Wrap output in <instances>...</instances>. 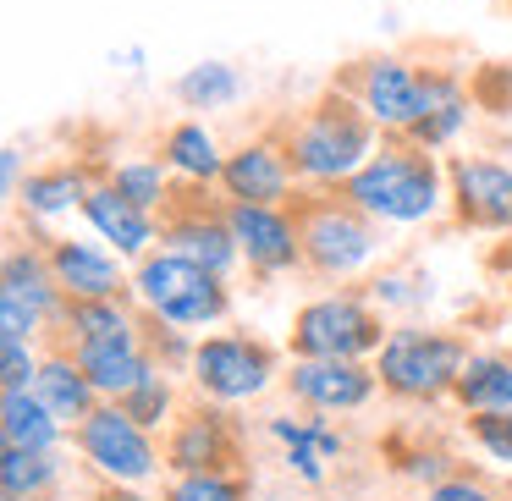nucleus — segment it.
I'll use <instances>...</instances> for the list:
<instances>
[{
  "label": "nucleus",
  "instance_id": "nucleus-1",
  "mask_svg": "<svg viewBox=\"0 0 512 501\" xmlns=\"http://www.w3.org/2000/svg\"><path fill=\"white\" fill-rule=\"evenodd\" d=\"M342 193L358 210L375 215L380 226H419V221H430V215H441L446 171H441V160H435V149L391 133L386 144L342 182Z\"/></svg>",
  "mask_w": 512,
  "mask_h": 501
},
{
  "label": "nucleus",
  "instance_id": "nucleus-2",
  "mask_svg": "<svg viewBox=\"0 0 512 501\" xmlns=\"http://www.w3.org/2000/svg\"><path fill=\"white\" fill-rule=\"evenodd\" d=\"M287 155L292 171L314 188H342L358 166L380 149V127L369 122V111L347 89H331L287 127Z\"/></svg>",
  "mask_w": 512,
  "mask_h": 501
},
{
  "label": "nucleus",
  "instance_id": "nucleus-3",
  "mask_svg": "<svg viewBox=\"0 0 512 501\" xmlns=\"http://www.w3.org/2000/svg\"><path fill=\"white\" fill-rule=\"evenodd\" d=\"M292 221H298L303 265L314 276H353L380 254V221L358 210L342 188H309L287 199Z\"/></svg>",
  "mask_w": 512,
  "mask_h": 501
},
{
  "label": "nucleus",
  "instance_id": "nucleus-4",
  "mask_svg": "<svg viewBox=\"0 0 512 501\" xmlns=\"http://www.w3.org/2000/svg\"><path fill=\"white\" fill-rule=\"evenodd\" d=\"M133 298L144 314L166 325H182V331H204V325H221L232 314V292H226V276L193 265L177 248H160V254H144L133 265Z\"/></svg>",
  "mask_w": 512,
  "mask_h": 501
},
{
  "label": "nucleus",
  "instance_id": "nucleus-5",
  "mask_svg": "<svg viewBox=\"0 0 512 501\" xmlns=\"http://www.w3.org/2000/svg\"><path fill=\"white\" fill-rule=\"evenodd\" d=\"M468 342L452 331H424V325H402V331L386 336V347L375 353V375L380 391L402 402H441L452 397L457 375L468 364Z\"/></svg>",
  "mask_w": 512,
  "mask_h": 501
},
{
  "label": "nucleus",
  "instance_id": "nucleus-6",
  "mask_svg": "<svg viewBox=\"0 0 512 501\" xmlns=\"http://www.w3.org/2000/svg\"><path fill=\"white\" fill-rule=\"evenodd\" d=\"M386 320H380V303L364 292H331V298H314L292 314L287 347L292 358H375L386 347Z\"/></svg>",
  "mask_w": 512,
  "mask_h": 501
},
{
  "label": "nucleus",
  "instance_id": "nucleus-7",
  "mask_svg": "<svg viewBox=\"0 0 512 501\" xmlns=\"http://www.w3.org/2000/svg\"><path fill=\"white\" fill-rule=\"evenodd\" d=\"M72 441H78L83 463H94L111 485H149V479L166 468V452L155 446V430H144L116 397H105L100 408L72 430Z\"/></svg>",
  "mask_w": 512,
  "mask_h": 501
},
{
  "label": "nucleus",
  "instance_id": "nucleus-8",
  "mask_svg": "<svg viewBox=\"0 0 512 501\" xmlns=\"http://www.w3.org/2000/svg\"><path fill=\"white\" fill-rule=\"evenodd\" d=\"M199 397L210 402H254L270 391L276 380V347L259 342V336H243V331H221V336H204L193 347V364H188Z\"/></svg>",
  "mask_w": 512,
  "mask_h": 501
},
{
  "label": "nucleus",
  "instance_id": "nucleus-9",
  "mask_svg": "<svg viewBox=\"0 0 512 501\" xmlns=\"http://www.w3.org/2000/svg\"><path fill=\"white\" fill-rule=\"evenodd\" d=\"M193 188H199V182H188V193L171 188L166 210H160V248H177L193 265L215 270V276H232V270L243 265L232 221H226V210H204V199H193Z\"/></svg>",
  "mask_w": 512,
  "mask_h": 501
},
{
  "label": "nucleus",
  "instance_id": "nucleus-10",
  "mask_svg": "<svg viewBox=\"0 0 512 501\" xmlns=\"http://www.w3.org/2000/svg\"><path fill=\"white\" fill-rule=\"evenodd\" d=\"M446 204L463 232H512V166L457 155L446 166Z\"/></svg>",
  "mask_w": 512,
  "mask_h": 501
},
{
  "label": "nucleus",
  "instance_id": "nucleus-11",
  "mask_svg": "<svg viewBox=\"0 0 512 501\" xmlns=\"http://www.w3.org/2000/svg\"><path fill=\"white\" fill-rule=\"evenodd\" d=\"M243 463V430L232 424L226 402L199 397L171 419L166 435V468L171 474H193V468H237Z\"/></svg>",
  "mask_w": 512,
  "mask_h": 501
},
{
  "label": "nucleus",
  "instance_id": "nucleus-12",
  "mask_svg": "<svg viewBox=\"0 0 512 501\" xmlns=\"http://www.w3.org/2000/svg\"><path fill=\"white\" fill-rule=\"evenodd\" d=\"M281 380H287V397L314 413H358L380 391L369 358H292Z\"/></svg>",
  "mask_w": 512,
  "mask_h": 501
},
{
  "label": "nucleus",
  "instance_id": "nucleus-13",
  "mask_svg": "<svg viewBox=\"0 0 512 501\" xmlns=\"http://www.w3.org/2000/svg\"><path fill=\"white\" fill-rule=\"evenodd\" d=\"M347 94L369 111V122L380 133H408L419 122V100H424V78L419 67H408L402 56H369L353 67Z\"/></svg>",
  "mask_w": 512,
  "mask_h": 501
},
{
  "label": "nucleus",
  "instance_id": "nucleus-14",
  "mask_svg": "<svg viewBox=\"0 0 512 501\" xmlns=\"http://www.w3.org/2000/svg\"><path fill=\"white\" fill-rule=\"evenodd\" d=\"M226 221L232 237L243 248V265L254 276H281V270L303 265V243H298V221L287 204H248V199H226Z\"/></svg>",
  "mask_w": 512,
  "mask_h": 501
},
{
  "label": "nucleus",
  "instance_id": "nucleus-15",
  "mask_svg": "<svg viewBox=\"0 0 512 501\" xmlns=\"http://www.w3.org/2000/svg\"><path fill=\"white\" fill-rule=\"evenodd\" d=\"M292 182H298V171H292L287 144H276V138H254V144L232 149L221 171V193L248 204H287Z\"/></svg>",
  "mask_w": 512,
  "mask_h": 501
},
{
  "label": "nucleus",
  "instance_id": "nucleus-16",
  "mask_svg": "<svg viewBox=\"0 0 512 501\" xmlns=\"http://www.w3.org/2000/svg\"><path fill=\"white\" fill-rule=\"evenodd\" d=\"M45 254L56 265V281L67 298H127L133 292V276L122 270L116 248L78 243V237H50Z\"/></svg>",
  "mask_w": 512,
  "mask_h": 501
},
{
  "label": "nucleus",
  "instance_id": "nucleus-17",
  "mask_svg": "<svg viewBox=\"0 0 512 501\" xmlns=\"http://www.w3.org/2000/svg\"><path fill=\"white\" fill-rule=\"evenodd\" d=\"M270 435L281 441V452H287V474H298L303 485H325V474H331V463L342 457V430H336L325 413H276L270 419Z\"/></svg>",
  "mask_w": 512,
  "mask_h": 501
},
{
  "label": "nucleus",
  "instance_id": "nucleus-18",
  "mask_svg": "<svg viewBox=\"0 0 512 501\" xmlns=\"http://www.w3.org/2000/svg\"><path fill=\"white\" fill-rule=\"evenodd\" d=\"M78 215L94 226V232H100V243H111L122 259H144L149 243L160 237V215L155 210H138V204L122 199L111 182H94Z\"/></svg>",
  "mask_w": 512,
  "mask_h": 501
},
{
  "label": "nucleus",
  "instance_id": "nucleus-19",
  "mask_svg": "<svg viewBox=\"0 0 512 501\" xmlns=\"http://www.w3.org/2000/svg\"><path fill=\"white\" fill-rule=\"evenodd\" d=\"M0 298L23 303L28 314H39L45 325L61 331V314H67V292L56 281V265H50L45 248H12L6 265H0Z\"/></svg>",
  "mask_w": 512,
  "mask_h": 501
},
{
  "label": "nucleus",
  "instance_id": "nucleus-20",
  "mask_svg": "<svg viewBox=\"0 0 512 501\" xmlns=\"http://www.w3.org/2000/svg\"><path fill=\"white\" fill-rule=\"evenodd\" d=\"M72 358L83 364V375L94 380L100 397H127L155 369V353H149L144 336H133V342H72Z\"/></svg>",
  "mask_w": 512,
  "mask_h": 501
},
{
  "label": "nucleus",
  "instance_id": "nucleus-21",
  "mask_svg": "<svg viewBox=\"0 0 512 501\" xmlns=\"http://www.w3.org/2000/svg\"><path fill=\"white\" fill-rule=\"evenodd\" d=\"M34 391L39 402H45L50 413H56L67 430H78L83 419H89L94 408H100V391H94V380L83 375V364L72 353H45L39 358V375H34Z\"/></svg>",
  "mask_w": 512,
  "mask_h": 501
},
{
  "label": "nucleus",
  "instance_id": "nucleus-22",
  "mask_svg": "<svg viewBox=\"0 0 512 501\" xmlns=\"http://www.w3.org/2000/svg\"><path fill=\"white\" fill-rule=\"evenodd\" d=\"M160 160H166L182 182H199V188L221 182V171H226V155H221V144H215V133L204 122H193V116L160 138Z\"/></svg>",
  "mask_w": 512,
  "mask_h": 501
},
{
  "label": "nucleus",
  "instance_id": "nucleus-23",
  "mask_svg": "<svg viewBox=\"0 0 512 501\" xmlns=\"http://www.w3.org/2000/svg\"><path fill=\"white\" fill-rule=\"evenodd\" d=\"M67 424L39 402V391H6L0 397V441L6 446H28V452H56Z\"/></svg>",
  "mask_w": 512,
  "mask_h": 501
},
{
  "label": "nucleus",
  "instance_id": "nucleus-24",
  "mask_svg": "<svg viewBox=\"0 0 512 501\" xmlns=\"http://www.w3.org/2000/svg\"><path fill=\"white\" fill-rule=\"evenodd\" d=\"M61 331L72 342H133L144 336V314H133L122 298H67Z\"/></svg>",
  "mask_w": 512,
  "mask_h": 501
},
{
  "label": "nucleus",
  "instance_id": "nucleus-25",
  "mask_svg": "<svg viewBox=\"0 0 512 501\" xmlns=\"http://www.w3.org/2000/svg\"><path fill=\"white\" fill-rule=\"evenodd\" d=\"M89 171L83 166H45V171H28L23 188H17V204H23L28 215H39V221H50V215H67V210H83V199H89Z\"/></svg>",
  "mask_w": 512,
  "mask_h": 501
},
{
  "label": "nucleus",
  "instance_id": "nucleus-26",
  "mask_svg": "<svg viewBox=\"0 0 512 501\" xmlns=\"http://www.w3.org/2000/svg\"><path fill=\"white\" fill-rule=\"evenodd\" d=\"M452 402L463 413H496L512 408V358L507 353H474L452 386Z\"/></svg>",
  "mask_w": 512,
  "mask_h": 501
},
{
  "label": "nucleus",
  "instance_id": "nucleus-27",
  "mask_svg": "<svg viewBox=\"0 0 512 501\" xmlns=\"http://www.w3.org/2000/svg\"><path fill=\"white\" fill-rule=\"evenodd\" d=\"M243 94H248V83L232 61H199V67H188L177 78V100L188 105V111H226V105H237Z\"/></svg>",
  "mask_w": 512,
  "mask_h": 501
},
{
  "label": "nucleus",
  "instance_id": "nucleus-28",
  "mask_svg": "<svg viewBox=\"0 0 512 501\" xmlns=\"http://www.w3.org/2000/svg\"><path fill=\"white\" fill-rule=\"evenodd\" d=\"M56 479H61L56 452H28V446L0 452V496L6 501H39L45 490H56Z\"/></svg>",
  "mask_w": 512,
  "mask_h": 501
},
{
  "label": "nucleus",
  "instance_id": "nucleus-29",
  "mask_svg": "<svg viewBox=\"0 0 512 501\" xmlns=\"http://www.w3.org/2000/svg\"><path fill=\"white\" fill-rule=\"evenodd\" d=\"M171 177H177V171L166 166V160H122V166L111 171V188L122 193V199H133L138 210H166V199H171Z\"/></svg>",
  "mask_w": 512,
  "mask_h": 501
},
{
  "label": "nucleus",
  "instance_id": "nucleus-30",
  "mask_svg": "<svg viewBox=\"0 0 512 501\" xmlns=\"http://www.w3.org/2000/svg\"><path fill=\"white\" fill-rule=\"evenodd\" d=\"M166 501H248V479L237 468H193L166 485Z\"/></svg>",
  "mask_w": 512,
  "mask_h": 501
},
{
  "label": "nucleus",
  "instance_id": "nucleus-31",
  "mask_svg": "<svg viewBox=\"0 0 512 501\" xmlns=\"http://www.w3.org/2000/svg\"><path fill=\"white\" fill-rule=\"evenodd\" d=\"M116 402H122V408L133 413L144 430H160V424H171V408H177V397H171V369L155 364L133 391H127V397H116Z\"/></svg>",
  "mask_w": 512,
  "mask_h": 501
},
{
  "label": "nucleus",
  "instance_id": "nucleus-32",
  "mask_svg": "<svg viewBox=\"0 0 512 501\" xmlns=\"http://www.w3.org/2000/svg\"><path fill=\"white\" fill-rule=\"evenodd\" d=\"M369 298H375L380 309H419V303L435 298V276L430 270H424V276L419 270H413V276L408 270H386V276L369 281Z\"/></svg>",
  "mask_w": 512,
  "mask_h": 501
},
{
  "label": "nucleus",
  "instance_id": "nucleus-33",
  "mask_svg": "<svg viewBox=\"0 0 512 501\" xmlns=\"http://www.w3.org/2000/svg\"><path fill=\"white\" fill-rule=\"evenodd\" d=\"M468 435H474V446L490 457V463L512 468V408H496V413H468Z\"/></svg>",
  "mask_w": 512,
  "mask_h": 501
},
{
  "label": "nucleus",
  "instance_id": "nucleus-34",
  "mask_svg": "<svg viewBox=\"0 0 512 501\" xmlns=\"http://www.w3.org/2000/svg\"><path fill=\"white\" fill-rule=\"evenodd\" d=\"M39 375V358H34V336H12L0 331V386L6 391H28Z\"/></svg>",
  "mask_w": 512,
  "mask_h": 501
},
{
  "label": "nucleus",
  "instance_id": "nucleus-35",
  "mask_svg": "<svg viewBox=\"0 0 512 501\" xmlns=\"http://www.w3.org/2000/svg\"><path fill=\"white\" fill-rule=\"evenodd\" d=\"M468 94H474L479 111H496V116H512V61H490L468 78Z\"/></svg>",
  "mask_w": 512,
  "mask_h": 501
},
{
  "label": "nucleus",
  "instance_id": "nucleus-36",
  "mask_svg": "<svg viewBox=\"0 0 512 501\" xmlns=\"http://www.w3.org/2000/svg\"><path fill=\"white\" fill-rule=\"evenodd\" d=\"M424 501H501V496L490 485H479V479H468V474H441V479H430Z\"/></svg>",
  "mask_w": 512,
  "mask_h": 501
},
{
  "label": "nucleus",
  "instance_id": "nucleus-37",
  "mask_svg": "<svg viewBox=\"0 0 512 501\" xmlns=\"http://www.w3.org/2000/svg\"><path fill=\"white\" fill-rule=\"evenodd\" d=\"M0 177H6V193L17 199V188H23V149H17V144L0 149Z\"/></svg>",
  "mask_w": 512,
  "mask_h": 501
},
{
  "label": "nucleus",
  "instance_id": "nucleus-38",
  "mask_svg": "<svg viewBox=\"0 0 512 501\" xmlns=\"http://www.w3.org/2000/svg\"><path fill=\"white\" fill-rule=\"evenodd\" d=\"M111 61H122L127 72H138V67H144V50H111Z\"/></svg>",
  "mask_w": 512,
  "mask_h": 501
},
{
  "label": "nucleus",
  "instance_id": "nucleus-39",
  "mask_svg": "<svg viewBox=\"0 0 512 501\" xmlns=\"http://www.w3.org/2000/svg\"><path fill=\"white\" fill-rule=\"evenodd\" d=\"M94 501H144V496H94Z\"/></svg>",
  "mask_w": 512,
  "mask_h": 501
},
{
  "label": "nucleus",
  "instance_id": "nucleus-40",
  "mask_svg": "<svg viewBox=\"0 0 512 501\" xmlns=\"http://www.w3.org/2000/svg\"><path fill=\"white\" fill-rule=\"evenodd\" d=\"M507 298H512V281H507Z\"/></svg>",
  "mask_w": 512,
  "mask_h": 501
}]
</instances>
